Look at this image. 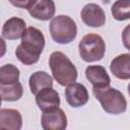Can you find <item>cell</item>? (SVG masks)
<instances>
[{
    "mask_svg": "<svg viewBox=\"0 0 130 130\" xmlns=\"http://www.w3.org/2000/svg\"><path fill=\"white\" fill-rule=\"evenodd\" d=\"M128 93H129V95H130V83L128 84Z\"/></svg>",
    "mask_w": 130,
    "mask_h": 130,
    "instance_id": "21",
    "label": "cell"
},
{
    "mask_svg": "<svg viewBox=\"0 0 130 130\" xmlns=\"http://www.w3.org/2000/svg\"><path fill=\"white\" fill-rule=\"evenodd\" d=\"M49 65L54 79L62 86H67L77 79V69L71 60L62 52L55 51L50 55Z\"/></svg>",
    "mask_w": 130,
    "mask_h": 130,
    "instance_id": "2",
    "label": "cell"
},
{
    "mask_svg": "<svg viewBox=\"0 0 130 130\" xmlns=\"http://www.w3.org/2000/svg\"><path fill=\"white\" fill-rule=\"evenodd\" d=\"M19 69L13 64H6L0 68V84L17 82L19 79Z\"/></svg>",
    "mask_w": 130,
    "mask_h": 130,
    "instance_id": "18",
    "label": "cell"
},
{
    "mask_svg": "<svg viewBox=\"0 0 130 130\" xmlns=\"http://www.w3.org/2000/svg\"><path fill=\"white\" fill-rule=\"evenodd\" d=\"M80 16L84 24L91 27H101L106 22V14L103 8L95 3H88L83 6Z\"/></svg>",
    "mask_w": 130,
    "mask_h": 130,
    "instance_id": "7",
    "label": "cell"
},
{
    "mask_svg": "<svg viewBox=\"0 0 130 130\" xmlns=\"http://www.w3.org/2000/svg\"><path fill=\"white\" fill-rule=\"evenodd\" d=\"M36 103L43 112H47L59 108L60 96L53 87H46L36 94Z\"/></svg>",
    "mask_w": 130,
    "mask_h": 130,
    "instance_id": "9",
    "label": "cell"
},
{
    "mask_svg": "<svg viewBox=\"0 0 130 130\" xmlns=\"http://www.w3.org/2000/svg\"><path fill=\"white\" fill-rule=\"evenodd\" d=\"M0 89L3 102L18 101L23 94V88L19 81L8 84H0Z\"/></svg>",
    "mask_w": 130,
    "mask_h": 130,
    "instance_id": "16",
    "label": "cell"
},
{
    "mask_svg": "<svg viewBox=\"0 0 130 130\" xmlns=\"http://www.w3.org/2000/svg\"><path fill=\"white\" fill-rule=\"evenodd\" d=\"M122 41L124 47L130 51V24L126 25L122 31Z\"/></svg>",
    "mask_w": 130,
    "mask_h": 130,
    "instance_id": "20",
    "label": "cell"
},
{
    "mask_svg": "<svg viewBox=\"0 0 130 130\" xmlns=\"http://www.w3.org/2000/svg\"><path fill=\"white\" fill-rule=\"evenodd\" d=\"M29 88L32 94H37L39 91L46 87L53 86V78L45 71H37L32 73L28 79Z\"/></svg>",
    "mask_w": 130,
    "mask_h": 130,
    "instance_id": "15",
    "label": "cell"
},
{
    "mask_svg": "<svg viewBox=\"0 0 130 130\" xmlns=\"http://www.w3.org/2000/svg\"><path fill=\"white\" fill-rule=\"evenodd\" d=\"M44 48L45 37L43 32L35 26H28L15 50V55L22 64L32 65L39 61Z\"/></svg>",
    "mask_w": 130,
    "mask_h": 130,
    "instance_id": "1",
    "label": "cell"
},
{
    "mask_svg": "<svg viewBox=\"0 0 130 130\" xmlns=\"http://www.w3.org/2000/svg\"><path fill=\"white\" fill-rule=\"evenodd\" d=\"M85 76L92 84L93 89L104 88L110 85L111 78L106 69L101 65H89L85 69Z\"/></svg>",
    "mask_w": 130,
    "mask_h": 130,
    "instance_id": "10",
    "label": "cell"
},
{
    "mask_svg": "<svg viewBox=\"0 0 130 130\" xmlns=\"http://www.w3.org/2000/svg\"><path fill=\"white\" fill-rule=\"evenodd\" d=\"M27 11L36 19L49 20L54 16L56 7L53 0H35Z\"/></svg>",
    "mask_w": 130,
    "mask_h": 130,
    "instance_id": "11",
    "label": "cell"
},
{
    "mask_svg": "<svg viewBox=\"0 0 130 130\" xmlns=\"http://www.w3.org/2000/svg\"><path fill=\"white\" fill-rule=\"evenodd\" d=\"M110 70L119 79H130V54L124 53L115 57L110 64Z\"/></svg>",
    "mask_w": 130,
    "mask_h": 130,
    "instance_id": "13",
    "label": "cell"
},
{
    "mask_svg": "<svg viewBox=\"0 0 130 130\" xmlns=\"http://www.w3.org/2000/svg\"><path fill=\"white\" fill-rule=\"evenodd\" d=\"M13 6L23 9H28L35 0H8Z\"/></svg>",
    "mask_w": 130,
    "mask_h": 130,
    "instance_id": "19",
    "label": "cell"
},
{
    "mask_svg": "<svg viewBox=\"0 0 130 130\" xmlns=\"http://www.w3.org/2000/svg\"><path fill=\"white\" fill-rule=\"evenodd\" d=\"M65 98L72 108H79L88 102V92L83 84L73 82L67 85L65 89Z\"/></svg>",
    "mask_w": 130,
    "mask_h": 130,
    "instance_id": "8",
    "label": "cell"
},
{
    "mask_svg": "<svg viewBox=\"0 0 130 130\" xmlns=\"http://www.w3.org/2000/svg\"><path fill=\"white\" fill-rule=\"evenodd\" d=\"M78 51L83 61L96 62L104 58L106 53V44L100 35L87 34L80 40L78 44Z\"/></svg>",
    "mask_w": 130,
    "mask_h": 130,
    "instance_id": "5",
    "label": "cell"
},
{
    "mask_svg": "<svg viewBox=\"0 0 130 130\" xmlns=\"http://www.w3.org/2000/svg\"><path fill=\"white\" fill-rule=\"evenodd\" d=\"M92 93L108 114L119 115L127 109V102L123 93L114 87H110V85L99 89L92 88Z\"/></svg>",
    "mask_w": 130,
    "mask_h": 130,
    "instance_id": "3",
    "label": "cell"
},
{
    "mask_svg": "<svg viewBox=\"0 0 130 130\" xmlns=\"http://www.w3.org/2000/svg\"><path fill=\"white\" fill-rule=\"evenodd\" d=\"M113 17L122 21L130 18V0H117L111 8Z\"/></svg>",
    "mask_w": 130,
    "mask_h": 130,
    "instance_id": "17",
    "label": "cell"
},
{
    "mask_svg": "<svg viewBox=\"0 0 130 130\" xmlns=\"http://www.w3.org/2000/svg\"><path fill=\"white\" fill-rule=\"evenodd\" d=\"M22 126V117L17 110L1 109L0 128L8 130H19Z\"/></svg>",
    "mask_w": 130,
    "mask_h": 130,
    "instance_id": "14",
    "label": "cell"
},
{
    "mask_svg": "<svg viewBox=\"0 0 130 130\" xmlns=\"http://www.w3.org/2000/svg\"><path fill=\"white\" fill-rule=\"evenodd\" d=\"M50 34L52 39L58 44H69L77 35L75 21L67 15H57L50 22Z\"/></svg>",
    "mask_w": 130,
    "mask_h": 130,
    "instance_id": "4",
    "label": "cell"
},
{
    "mask_svg": "<svg viewBox=\"0 0 130 130\" xmlns=\"http://www.w3.org/2000/svg\"><path fill=\"white\" fill-rule=\"evenodd\" d=\"M26 31V23L22 18L11 17L5 21L2 27V37L7 40H17L22 38Z\"/></svg>",
    "mask_w": 130,
    "mask_h": 130,
    "instance_id": "12",
    "label": "cell"
},
{
    "mask_svg": "<svg viewBox=\"0 0 130 130\" xmlns=\"http://www.w3.org/2000/svg\"><path fill=\"white\" fill-rule=\"evenodd\" d=\"M44 130H65L67 128V117L60 108L43 112L41 118Z\"/></svg>",
    "mask_w": 130,
    "mask_h": 130,
    "instance_id": "6",
    "label": "cell"
}]
</instances>
